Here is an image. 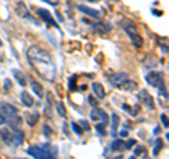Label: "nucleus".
<instances>
[{
	"label": "nucleus",
	"instance_id": "f257e3e1",
	"mask_svg": "<svg viewBox=\"0 0 169 159\" xmlns=\"http://www.w3.org/2000/svg\"><path fill=\"white\" fill-rule=\"evenodd\" d=\"M27 59L31 63L35 70L47 80H52L56 76V65L54 62V58L48 51L38 45H32L27 51Z\"/></svg>",
	"mask_w": 169,
	"mask_h": 159
},
{
	"label": "nucleus",
	"instance_id": "f03ea898",
	"mask_svg": "<svg viewBox=\"0 0 169 159\" xmlns=\"http://www.w3.org/2000/svg\"><path fill=\"white\" fill-rule=\"evenodd\" d=\"M109 82L111 86H114L117 89H121L124 92H133V90H138L137 82L130 79V76L123 72H116L109 76Z\"/></svg>",
	"mask_w": 169,
	"mask_h": 159
},
{
	"label": "nucleus",
	"instance_id": "7ed1b4c3",
	"mask_svg": "<svg viewBox=\"0 0 169 159\" xmlns=\"http://www.w3.org/2000/svg\"><path fill=\"white\" fill-rule=\"evenodd\" d=\"M0 117L9 122V128L16 130L21 124V118L18 117V110L6 102H0Z\"/></svg>",
	"mask_w": 169,
	"mask_h": 159
},
{
	"label": "nucleus",
	"instance_id": "20e7f679",
	"mask_svg": "<svg viewBox=\"0 0 169 159\" xmlns=\"http://www.w3.org/2000/svg\"><path fill=\"white\" fill-rule=\"evenodd\" d=\"M0 138L5 144L10 146H20L24 142V132L21 130H11V128H3L0 131Z\"/></svg>",
	"mask_w": 169,
	"mask_h": 159
},
{
	"label": "nucleus",
	"instance_id": "39448f33",
	"mask_svg": "<svg viewBox=\"0 0 169 159\" xmlns=\"http://www.w3.org/2000/svg\"><path fill=\"white\" fill-rule=\"evenodd\" d=\"M121 27L124 28V31L127 33V35L130 37V40H131V42H133V45L135 48H141L142 44H144V40H142L141 34L138 33L137 27L133 24V21H130V20H121Z\"/></svg>",
	"mask_w": 169,
	"mask_h": 159
},
{
	"label": "nucleus",
	"instance_id": "423d86ee",
	"mask_svg": "<svg viewBox=\"0 0 169 159\" xmlns=\"http://www.w3.org/2000/svg\"><path fill=\"white\" fill-rule=\"evenodd\" d=\"M164 79H165V75L162 72H151V73H148V75L145 76L146 83L154 86V87H158L161 94H164V97L166 99L168 94H166V86H165Z\"/></svg>",
	"mask_w": 169,
	"mask_h": 159
},
{
	"label": "nucleus",
	"instance_id": "0eeeda50",
	"mask_svg": "<svg viewBox=\"0 0 169 159\" xmlns=\"http://www.w3.org/2000/svg\"><path fill=\"white\" fill-rule=\"evenodd\" d=\"M27 154L34 159H56L55 155L51 154L50 145H34L27 149Z\"/></svg>",
	"mask_w": 169,
	"mask_h": 159
},
{
	"label": "nucleus",
	"instance_id": "6e6552de",
	"mask_svg": "<svg viewBox=\"0 0 169 159\" xmlns=\"http://www.w3.org/2000/svg\"><path fill=\"white\" fill-rule=\"evenodd\" d=\"M138 97H140L141 103L144 104L145 107H148V108H154V107H155V104H154V99H152V96L149 94V92H148V90L141 89V90H140Z\"/></svg>",
	"mask_w": 169,
	"mask_h": 159
},
{
	"label": "nucleus",
	"instance_id": "1a4fd4ad",
	"mask_svg": "<svg viewBox=\"0 0 169 159\" xmlns=\"http://www.w3.org/2000/svg\"><path fill=\"white\" fill-rule=\"evenodd\" d=\"M90 118L93 121H97V120H101V122H104L106 125H107V121H109V117H107V113L104 110H101L96 106V107H93L90 113Z\"/></svg>",
	"mask_w": 169,
	"mask_h": 159
},
{
	"label": "nucleus",
	"instance_id": "9d476101",
	"mask_svg": "<svg viewBox=\"0 0 169 159\" xmlns=\"http://www.w3.org/2000/svg\"><path fill=\"white\" fill-rule=\"evenodd\" d=\"M38 16L41 17L44 21H45L47 24H50V25H54V27H56L58 28V24H56V21L54 20V17L51 16V13L48 11V10H45V9H38Z\"/></svg>",
	"mask_w": 169,
	"mask_h": 159
},
{
	"label": "nucleus",
	"instance_id": "9b49d317",
	"mask_svg": "<svg viewBox=\"0 0 169 159\" xmlns=\"http://www.w3.org/2000/svg\"><path fill=\"white\" fill-rule=\"evenodd\" d=\"M78 10H80L83 14H86V16H89V17H93V19H100V17H101V13L99 11V10L92 9V7H89V6L79 4L78 6Z\"/></svg>",
	"mask_w": 169,
	"mask_h": 159
},
{
	"label": "nucleus",
	"instance_id": "f8f14e48",
	"mask_svg": "<svg viewBox=\"0 0 169 159\" xmlns=\"http://www.w3.org/2000/svg\"><path fill=\"white\" fill-rule=\"evenodd\" d=\"M16 11H17L18 16H21V17H24V19L31 20L34 24H38V23H37V20L34 19V17H31V14L28 13V10H27V7L24 6V3H18L17 7H16Z\"/></svg>",
	"mask_w": 169,
	"mask_h": 159
},
{
	"label": "nucleus",
	"instance_id": "ddd939ff",
	"mask_svg": "<svg viewBox=\"0 0 169 159\" xmlns=\"http://www.w3.org/2000/svg\"><path fill=\"white\" fill-rule=\"evenodd\" d=\"M92 89H93V93L96 94L97 99H104L106 92H104V87H103L100 83H97V82L92 83Z\"/></svg>",
	"mask_w": 169,
	"mask_h": 159
},
{
	"label": "nucleus",
	"instance_id": "4468645a",
	"mask_svg": "<svg viewBox=\"0 0 169 159\" xmlns=\"http://www.w3.org/2000/svg\"><path fill=\"white\" fill-rule=\"evenodd\" d=\"M20 100L24 106L27 107H32L34 106V99L31 97V94H28V92H21V96H20Z\"/></svg>",
	"mask_w": 169,
	"mask_h": 159
},
{
	"label": "nucleus",
	"instance_id": "2eb2a0df",
	"mask_svg": "<svg viewBox=\"0 0 169 159\" xmlns=\"http://www.w3.org/2000/svg\"><path fill=\"white\" fill-rule=\"evenodd\" d=\"M119 122H120V118L119 116L113 113L111 114V137H117V127H119Z\"/></svg>",
	"mask_w": 169,
	"mask_h": 159
},
{
	"label": "nucleus",
	"instance_id": "dca6fc26",
	"mask_svg": "<svg viewBox=\"0 0 169 159\" xmlns=\"http://www.w3.org/2000/svg\"><path fill=\"white\" fill-rule=\"evenodd\" d=\"M13 75H14V78H16V80H17V83L20 84V86H26V84H27V80H26V75H24L23 72L13 69Z\"/></svg>",
	"mask_w": 169,
	"mask_h": 159
},
{
	"label": "nucleus",
	"instance_id": "f3484780",
	"mask_svg": "<svg viewBox=\"0 0 169 159\" xmlns=\"http://www.w3.org/2000/svg\"><path fill=\"white\" fill-rule=\"evenodd\" d=\"M31 89H32V92L38 96V97L41 99L42 96H44V89H42V86L37 80H31Z\"/></svg>",
	"mask_w": 169,
	"mask_h": 159
},
{
	"label": "nucleus",
	"instance_id": "a211bd4d",
	"mask_svg": "<svg viewBox=\"0 0 169 159\" xmlns=\"http://www.w3.org/2000/svg\"><path fill=\"white\" fill-rule=\"evenodd\" d=\"M26 120H27V124H30V127H34L40 120V113H28Z\"/></svg>",
	"mask_w": 169,
	"mask_h": 159
},
{
	"label": "nucleus",
	"instance_id": "6ab92c4d",
	"mask_svg": "<svg viewBox=\"0 0 169 159\" xmlns=\"http://www.w3.org/2000/svg\"><path fill=\"white\" fill-rule=\"evenodd\" d=\"M93 28L97 30L99 33L103 34V33H106V31H110V30H111V25L107 23H99V24H96V25H93Z\"/></svg>",
	"mask_w": 169,
	"mask_h": 159
},
{
	"label": "nucleus",
	"instance_id": "aec40b11",
	"mask_svg": "<svg viewBox=\"0 0 169 159\" xmlns=\"http://www.w3.org/2000/svg\"><path fill=\"white\" fill-rule=\"evenodd\" d=\"M121 149H125V142L121 140L119 141H114L113 144H111V151H121Z\"/></svg>",
	"mask_w": 169,
	"mask_h": 159
},
{
	"label": "nucleus",
	"instance_id": "412c9836",
	"mask_svg": "<svg viewBox=\"0 0 169 159\" xmlns=\"http://www.w3.org/2000/svg\"><path fill=\"white\" fill-rule=\"evenodd\" d=\"M162 148H164V141L161 140V138H158V140L155 141V148H154V151H152V154L156 156V155L159 154V151L162 149Z\"/></svg>",
	"mask_w": 169,
	"mask_h": 159
},
{
	"label": "nucleus",
	"instance_id": "4be33fe9",
	"mask_svg": "<svg viewBox=\"0 0 169 159\" xmlns=\"http://www.w3.org/2000/svg\"><path fill=\"white\" fill-rule=\"evenodd\" d=\"M56 110H58V114H59V116L66 117V108H65L62 102H58V103H56Z\"/></svg>",
	"mask_w": 169,
	"mask_h": 159
},
{
	"label": "nucleus",
	"instance_id": "5701e85b",
	"mask_svg": "<svg viewBox=\"0 0 169 159\" xmlns=\"http://www.w3.org/2000/svg\"><path fill=\"white\" fill-rule=\"evenodd\" d=\"M71 127H72V131L75 132L76 135H82V134H83V128L79 125L78 122H72V124H71Z\"/></svg>",
	"mask_w": 169,
	"mask_h": 159
},
{
	"label": "nucleus",
	"instance_id": "b1692460",
	"mask_svg": "<svg viewBox=\"0 0 169 159\" xmlns=\"http://www.w3.org/2000/svg\"><path fill=\"white\" fill-rule=\"evenodd\" d=\"M104 127H106V124H104V122H100V124H96V131L99 132V135H101V137H104V135H106Z\"/></svg>",
	"mask_w": 169,
	"mask_h": 159
},
{
	"label": "nucleus",
	"instance_id": "393cba45",
	"mask_svg": "<svg viewBox=\"0 0 169 159\" xmlns=\"http://www.w3.org/2000/svg\"><path fill=\"white\" fill-rule=\"evenodd\" d=\"M76 80H78V78H76V76L69 78V89H71V90H76Z\"/></svg>",
	"mask_w": 169,
	"mask_h": 159
},
{
	"label": "nucleus",
	"instance_id": "a878e982",
	"mask_svg": "<svg viewBox=\"0 0 169 159\" xmlns=\"http://www.w3.org/2000/svg\"><path fill=\"white\" fill-rule=\"evenodd\" d=\"M79 124L82 125V128H83V130H86V131H89V130H90V125H89V122H87V121H85V120H82V121L79 122Z\"/></svg>",
	"mask_w": 169,
	"mask_h": 159
},
{
	"label": "nucleus",
	"instance_id": "bb28decb",
	"mask_svg": "<svg viewBox=\"0 0 169 159\" xmlns=\"http://www.w3.org/2000/svg\"><path fill=\"white\" fill-rule=\"evenodd\" d=\"M161 121H162L165 128H168V117H166V114H162V116H161Z\"/></svg>",
	"mask_w": 169,
	"mask_h": 159
},
{
	"label": "nucleus",
	"instance_id": "cd10ccee",
	"mask_svg": "<svg viewBox=\"0 0 169 159\" xmlns=\"http://www.w3.org/2000/svg\"><path fill=\"white\" fill-rule=\"evenodd\" d=\"M137 144V141L135 140H130L128 142H125V149H130V148H133L131 145H135Z\"/></svg>",
	"mask_w": 169,
	"mask_h": 159
},
{
	"label": "nucleus",
	"instance_id": "c85d7f7f",
	"mask_svg": "<svg viewBox=\"0 0 169 159\" xmlns=\"http://www.w3.org/2000/svg\"><path fill=\"white\" fill-rule=\"evenodd\" d=\"M141 154H145V148L144 146H138V148H135V155H141Z\"/></svg>",
	"mask_w": 169,
	"mask_h": 159
},
{
	"label": "nucleus",
	"instance_id": "c756f323",
	"mask_svg": "<svg viewBox=\"0 0 169 159\" xmlns=\"http://www.w3.org/2000/svg\"><path fill=\"white\" fill-rule=\"evenodd\" d=\"M87 100H89V103H90L93 107H96V106H97V102H95V97H93V96H89V99H87Z\"/></svg>",
	"mask_w": 169,
	"mask_h": 159
},
{
	"label": "nucleus",
	"instance_id": "7c9ffc66",
	"mask_svg": "<svg viewBox=\"0 0 169 159\" xmlns=\"http://www.w3.org/2000/svg\"><path fill=\"white\" fill-rule=\"evenodd\" d=\"M42 131H44V134H45L47 137H50V135H51V130L48 128V125H44V128H42Z\"/></svg>",
	"mask_w": 169,
	"mask_h": 159
},
{
	"label": "nucleus",
	"instance_id": "2f4dec72",
	"mask_svg": "<svg viewBox=\"0 0 169 159\" xmlns=\"http://www.w3.org/2000/svg\"><path fill=\"white\" fill-rule=\"evenodd\" d=\"M127 135H128V132H127V131H121V132H120V137H123V138H125Z\"/></svg>",
	"mask_w": 169,
	"mask_h": 159
},
{
	"label": "nucleus",
	"instance_id": "473e14b6",
	"mask_svg": "<svg viewBox=\"0 0 169 159\" xmlns=\"http://www.w3.org/2000/svg\"><path fill=\"white\" fill-rule=\"evenodd\" d=\"M154 11V14H156V16H161L162 13H159V10H152Z\"/></svg>",
	"mask_w": 169,
	"mask_h": 159
},
{
	"label": "nucleus",
	"instance_id": "72a5a7b5",
	"mask_svg": "<svg viewBox=\"0 0 169 159\" xmlns=\"http://www.w3.org/2000/svg\"><path fill=\"white\" fill-rule=\"evenodd\" d=\"M2 124H5V120H3V118L0 117V125H2Z\"/></svg>",
	"mask_w": 169,
	"mask_h": 159
},
{
	"label": "nucleus",
	"instance_id": "f704fd0d",
	"mask_svg": "<svg viewBox=\"0 0 169 159\" xmlns=\"http://www.w3.org/2000/svg\"><path fill=\"white\" fill-rule=\"evenodd\" d=\"M128 159H135V156H130V158H128Z\"/></svg>",
	"mask_w": 169,
	"mask_h": 159
},
{
	"label": "nucleus",
	"instance_id": "c9c22d12",
	"mask_svg": "<svg viewBox=\"0 0 169 159\" xmlns=\"http://www.w3.org/2000/svg\"><path fill=\"white\" fill-rule=\"evenodd\" d=\"M2 45H3V42H2V41H0V47H2Z\"/></svg>",
	"mask_w": 169,
	"mask_h": 159
},
{
	"label": "nucleus",
	"instance_id": "e433bc0d",
	"mask_svg": "<svg viewBox=\"0 0 169 159\" xmlns=\"http://www.w3.org/2000/svg\"><path fill=\"white\" fill-rule=\"evenodd\" d=\"M90 1H97V0H90Z\"/></svg>",
	"mask_w": 169,
	"mask_h": 159
},
{
	"label": "nucleus",
	"instance_id": "4c0bfd02",
	"mask_svg": "<svg viewBox=\"0 0 169 159\" xmlns=\"http://www.w3.org/2000/svg\"><path fill=\"white\" fill-rule=\"evenodd\" d=\"M20 159H26V158H20Z\"/></svg>",
	"mask_w": 169,
	"mask_h": 159
}]
</instances>
